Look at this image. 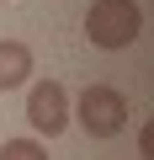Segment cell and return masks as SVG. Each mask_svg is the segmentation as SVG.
<instances>
[{
	"instance_id": "5",
	"label": "cell",
	"mask_w": 154,
	"mask_h": 160,
	"mask_svg": "<svg viewBox=\"0 0 154 160\" xmlns=\"http://www.w3.org/2000/svg\"><path fill=\"white\" fill-rule=\"evenodd\" d=\"M0 160H48V149L37 139H6L0 144Z\"/></svg>"
},
{
	"instance_id": "4",
	"label": "cell",
	"mask_w": 154,
	"mask_h": 160,
	"mask_svg": "<svg viewBox=\"0 0 154 160\" xmlns=\"http://www.w3.org/2000/svg\"><path fill=\"white\" fill-rule=\"evenodd\" d=\"M32 80V48L16 38H0V91H16Z\"/></svg>"
},
{
	"instance_id": "2",
	"label": "cell",
	"mask_w": 154,
	"mask_h": 160,
	"mask_svg": "<svg viewBox=\"0 0 154 160\" xmlns=\"http://www.w3.org/2000/svg\"><path fill=\"white\" fill-rule=\"evenodd\" d=\"M74 118H80V128L91 133V139H117L122 128H128V118H133V107H128V96L117 91V86H85L80 91V102H74Z\"/></svg>"
},
{
	"instance_id": "3",
	"label": "cell",
	"mask_w": 154,
	"mask_h": 160,
	"mask_svg": "<svg viewBox=\"0 0 154 160\" xmlns=\"http://www.w3.org/2000/svg\"><path fill=\"white\" fill-rule=\"evenodd\" d=\"M27 123L48 139H58L69 128V91L58 86V80H37V86L27 91Z\"/></svg>"
},
{
	"instance_id": "1",
	"label": "cell",
	"mask_w": 154,
	"mask_h": 160,
	"mask_svg": "<svg viewBox=\"0 0 154 160\" xmlns=\"http://www.w3.org/2000/svg\"><path fill=\"white\" fill-rule=\"evenodd\" d=\"M138 32H143L138 0H91L85 38H91L96 48H128V43H138Z\"/></svg>"
}]
</instances>
